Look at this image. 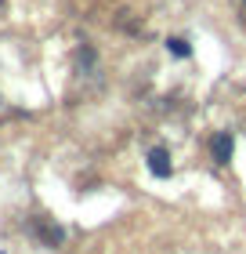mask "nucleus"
I'll return each mask as SVG.
<instances>
[{"label": "nucleus", "instance_id": "f257e3e1", "mask_svg": "<svg viewBox=\"0 0 246 254\" xmlns=\"http://www.w3.org/2000/svg\"><path fill=\"white\" fill-rule=\"evenodd\" d=\"M232 145H236V142H232L228 131H221V134L210 138V153H214L217 164H228V160H232Z\"/></svg>", "mask_w": 246, "mask_h": 254}, {"label": "nucleus", "instance_id": "f03ea898", "mask_svg": "<svg viewBox=\"0 0 246 254\" xmlns=\"http://www.w3.org/2000/svg\"><path fill=\"white\" fill-rule=\"evenodd\" d=\"M148 171L156 178H170V153L167 149H152L148 153Z\"/></svg>", "mask_w": 246, "mask_h": 254}, {"label": "nucleus", "instance_id": "7ed1b4c3", "mask_svg": "<svg viewBox=\"0 0 246 254\" xmlns=\"http://www.w3.org/2000/svg\"><path fill=\"white\" fill-rule=\"evenodd\" d=\"M167 51H170V55H178V59H189V44H185L181 37H174V40H167Z\"/></svg>", "mask_w": 246, "mask_h": 254}]
</instances>
